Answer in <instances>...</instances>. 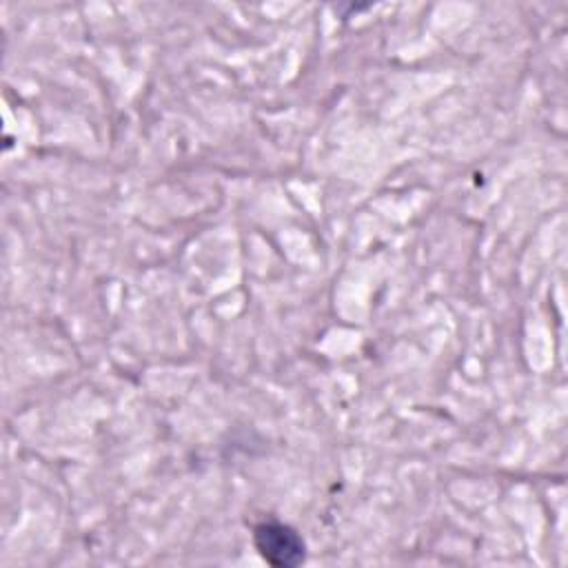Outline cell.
I'll use <instances>...</instances> for the list:
<instances>
[{
    "mask_svg": "<svg viewBox=\"0 0 568 568\" xmlns=\"http://www.w3.org/2000/svg\"><path fill=\"white\" fill-rule=\"evenodd\" d=\"M255 548L273 566H295L304 559V541L280 521H262L253 530Z\"/></svg>",
    "mask_w": 568,
    "mask_h": 568,
    "instance_id": "obj_1",
    "label": "cell"
}]
</instances>
